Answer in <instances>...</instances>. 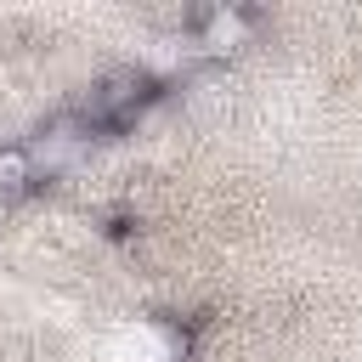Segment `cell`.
<instances>
[{
    "label": "cell",
    "mask_w": 362,
    "mask_h": 362,
    "mask_svg": "<svg viewBox=\"0 0 362 362\" xmlns=\"http://www.w3.org/2000/svg\"><path fill=\"white\" fill-rule=\"evenodd\" d=\"M249 34H255V17L243 11V6H215V11H204L198 17V40L209 45V51H238V45H249Z\"/></svg>",
    "instance_id": "2"
},
{
    "label": "cell",
    "mask_w": 362,
    "mask_h": 362,
    "mask_svg": "<svg viewBox=\"0 0 362 362\" xmlns=\"http://www.w3.org/2000/svg\"><path fill=\"white\" fill-rule=\"evenodd\" d=\"M147 90H153L147 74H136V68H113V74L90 90L85 119H124V113H136V107L147 102Z\"/></svg>",
    "instance_id": "1"
},
{
    "label": "cell",
    "mask_w": 362,
    "mask_h": 362,
    "mask_svg": "<svg viewBox=\"0 0 362 362\" xmlns=\"http://www.w3.org/2000/svg\"><path fill=\"white\" fill-rule=\"evenodd\" d=\"M40 181V153L23 141H0V198H23Z\"/></svg>",
    "instance_id": "3"
}]
</instances>
